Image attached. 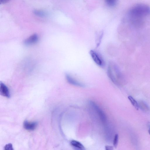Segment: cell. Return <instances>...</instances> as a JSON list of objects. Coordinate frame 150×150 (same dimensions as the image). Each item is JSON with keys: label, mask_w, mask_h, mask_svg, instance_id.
Instances as JSON below:
<instances>
[{"label": "cell", "mask_w": 150, "mask_h": 150, "mask_svg": "<svg viewBox=\"0 0 150 150\" xmlns=\"http://www.w3.org/2000/svg\"><path fill=\"white\" fill-rule=\"evenodd\" d=\"M5 150H14L12 145L9 143L6 145L5 147Z\"/></svg>", "instance_id": "obj_14"}, {"label": "cell", "mask_w": 150, "mask_h": 150, "mask_svg": "<svg viewBox=\"0 0 150 150\" xmlns=\"http://www.w3.org/2000/svg\"><path fill=\"white\" fill-rule=\"evenodd\" d=\"M9 0H0V3L1 4H5L8 2Z\"/></svg>", "instance_id": "obj_16"}, {"label": "cell", "mask_w": 150, "mask_h": 150, "mask_svg": "<svg viewBox=\"0 0 150 150\" xmlns=\"http://www.w3.org/2000/svg\"><path fill=\"white\" fill-rule=\"evenodd\" d=\"M34 14L38 17H43L47 16V14L45 11L40 10H35L33 11Z\"/></svg>", "instance_id": "obj_9"}, {"label": "cell", "mask_w": 150, "mask_h": 150, "mask_svg": "<svg viewBox=\"0 0 150 150\" xmlns=\"http://www.w3.org/2000/svg\"><path fill=\"white\" fill-rule=\"evenodd\" d=\"M128 98L135 108L137 110H138L140 108L139 105L137 101L131 96H128Z\"/></svg>", "instance_id": "obj_10"}, {"label": "cell", "mask_w": 150, "mask_h": 150, "mask_svg": "<svg viewBox=\"0 0 150 150\" xmlns=\"http://www.w3.org/2000/svg\"><path fill=\"white\" fill-rule=\"evenodd\" d=\"M37 125L36 122L30 123L27 121H25L24 123V127L25 129L29 131L34 130Z\"/></svg>", "instance_id": "obj_7"}, {"label": "cell", "mask_w": 150, "mask_h": 150, "mask_svg": "<svg viewBox=\"0 0 150 150\" xmlns=\"http://www.w3.org/2000/svg\"><path fill=\"white\" fill-rule=\"evenodd\" d=\"M108 75L111 80L115 84L120 85L124 81V77L117 66L114 63L109 64Z\"/></svg>", "instance_id": "obj_1"}, {"label": "cell", "mask_w": 150, "mask_h": 150, "mask_svg": "<svg viewBox=\"0 0 150 150\" xmlns=\"http://www.w3.org/2000/svg\"><path fill=\"white\" fill-rule=\"evenodd\" d=\"M105 148L106 150H112L113 149V147L112 146H105Z\"/></svg>", "instance_id": "obj_15"}, {"label": "cell", "mask_w": 150, "mask_h": 150, "mask_svg": "<svg viewBox=\"0 0 150 150\" xmlns=\"http://www.w3.org/2000/svg\"><path fill=\"white\" fill-rule=\"evenodd\" d=\"M118 140V134H116L115 136L113 144L115 148L117 146Z\"/></svg>", "instance_id": "obj_13"}, {"label": "cell", "mask_w": 150, "mask_h": 150, "mask_svg": "<svg viewBox=\"0 0 150 150\" xmlns=\"http://www.w3.org/2000/svg\"><path fill=\"white\" fill-rule=\"evenodd\" d=\"M71 144L73 147L81 150L85 149L83 145L79 142L75 140L71 141Z\"/></svg>", "instance_id": "obj_8"}, {"label": "cell", "mask_w": 150, "mask_h": 150, "mask_svg": "<svg viewBox=\"0 0 150 150\" xmlns=\"http://www.w3.org/2000/svg\"><path fill=\"white\" fill-rule=\"evenodd\" d=\"M91 103L98 113L102 121L103 122H105L106 121V117L103 111L95 103L92 102Z\"/></svg>", "instance_id": "obj_3"}, {"label": "cell", "mask_w": 150, "mask_h": 150, "mask_svg": "<svg viewBox=\"0 0 150 150\" xmlns=\"http://www.w3.org/2000/svg\"><path fill=\"white\" fill-rule=\"evenodd\" d=\"M117 0H104L106 4L111 7L115 6L117 4Z\"/></svg>", "instance_id": "obj_12"}, {"label": "cell", "mask_w": 150, "mask_h": 150, "mask_svg": "<svg viewBox=\"0 0 150 150\" xmlns=\"http://www.w3.org/2000/svg\"><path fill=\"white\" fill-rule=\"evenodd\" d=\"M38 39V37L36 34H34L31 36L24 41L25 44L27 46L32 45L36 43Z\"/></svg>", "instance_id": "obj_5"}, {"label": "cell", "mask_w": 150, "mask_h": 150, "mask_svg": "<svg viewBox=\"0 0 150 150\" xmlns=\"http://www.w3.org/2000/svg\"><path fill=\"white\" fill-rule=\"evenodd\" d=\"M66 77L67 81L70 84L78 87H83L84 86L83 84L78 81L70 75L67 74Z\"/></svg>", "instance_id": "obj_4"}, {"label": "cell", "mask_w": 150, "mask_h": 150, "mask_svg": "<svg viewBox=\"0 0 150 150\" xmlns=\"http://www.w3.org/2000/svg\"><path fill=\"white\" fill-rule=\"evenodd\" d=\"M0 93L2 96L8 98H10V95L8 88L4 83L1 82L0 84Z\"/></svg>", "instance_id": "obj_6"}, {"label": "cell", "mask_w": 150, "mask_h": 150, "mask_svg": "<svg viewBox=\"0 0 150 150\" xmlns=\"http://www.w3.org/2000/svg\"><path fill=\"white\" fill-rule=\"evenodd\" d=\"M148 133L150 135V126H149V129L148 130Z\"/></svg>", "instance_id": "obj_17"}, {"label": "cell", "mask_w": 150, "mask_h": 150, "mask_svg": "<svg viewBox=\"0 0 150 150\" xmlns=\"http://www.w3.org/2000/svg\"><path fill=\"white\" fill-rule=\"evenodd\" d=\"M90 54L93 60L97 65L102 66L103 65V61L99 54L93 50L90 51Z\"/></svg>", "instance_id": "obj_2"}, {"label": "cell", "mask_w": 150, "mask_h": 150, "mask_svg": "<svg viewBox=\"0 0 150 150\" xmlns=\"http://www.w3.org/2000/svg\"><path fill=\"white\" fill-rule=\"evenodd\" d=\"M139 108H140V109L142 110L145 112H148L149 109L148 107V106L143 102L140 101L139 102Z\"/></svg>", "instance_id": "obj_11"}]
</instances>
